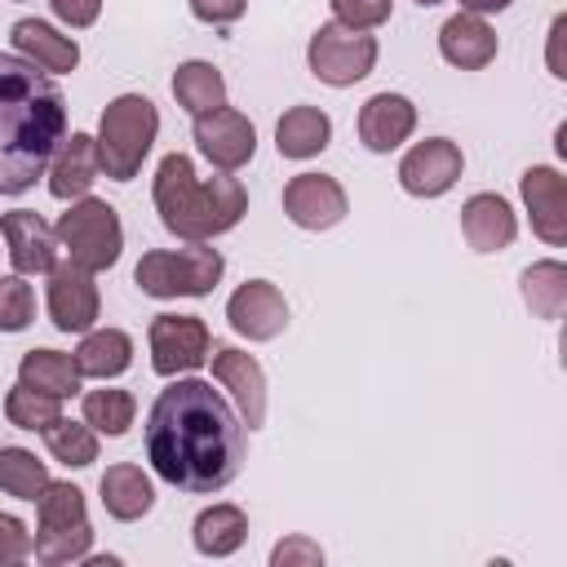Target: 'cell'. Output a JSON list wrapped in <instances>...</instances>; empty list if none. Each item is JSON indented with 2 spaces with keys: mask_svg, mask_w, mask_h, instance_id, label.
Listing matches in <instances>:
<instances>
[{
  "mask_svg": "<svg viewBox=\"0 0 567 567\" xmlns=\"http://www.w3.org/2000/svg\"><path fill=\"white\" fill-rule=\"evenodd\" d=\"M244 447L248 425L199 377H173L146 412V461L182 492L208 496L235 483L244 470Z\"/></svg>",
  "mask_w": 567,
  "mask_h": 567,
  "instance_id": "cell-1",
  "label": "cell"
},
{
  "mask_svg": "<svg viewBox=\"0 0 567 567\" xmlns=\"http://www.w3.org/2000/svg\"><path fill=\"white\" fill-rule=\"evenodd\" d=\"M35 532H49V527H75V523H89V509H84V492L75 483H53L35 496Z\"/></svg>",
  "mask_w": 567,
  "mask_h": 567,
  "instance_id": "cell-32",
  "label": "cell"
},
{
  "mask_svg": "<svg viewBox=\"0 0 567 567\" xmlns=\"http://www.w3.org/2000/svg\"><path fill=\"white\" fill-rule=\"evenodd\" d=\"M306 62L319 84L350 89L363 75H372V66H377V35L341 27V22H323L306 44Z\"/></svg>",
  "mask_w": 567,
  "mask_h": 567,
  "instance_id": "cell-7",
  "label": "cell"
},
{
  "mask_svg": "<svg viewBox=\"0 0 567 567\" xmlns=\"http://www.w3.org/2000/svg\"><path fill=\"white\" fill-rule=\"evenodd\" d=\"M66 137V97L35 62L0 53V195H22L49 173Z\"/></svg>",
  "mask_w": 567,
  "mask_h": 567,
  "instance_id": "cell-2",
  "label": "cell"
},
{
  "mask_svg": "<svg viewBox=\"0 0 567 567\" xmlns=\"http://www.w3.org/2000/svg\"><path fill=\"white\" fill-rule=\"evenodd\" d=\"M97 492H102V509L120 523H137L155 505V487L142 474V465H133V461L106 465V474L97 478Z\"/></svg>",
  "mask_w": 567,
  "mask_h": 567,
  "instance_id": "cell-22",
  "label": "cell"
},
{
  "mask_svg": "<svg viewBox=\"0 0 567 567\" xmlns=\"http://www.w3.org/2000/svg\"><path fill=\"white\" fill-rule=\"evenodd\" d=\"M89 549H93V527H89V523L49 527V532H35V540H31V554H35L40 563H49V567H58V563H80V558H89Z\"/></svg>",
  "mask_w": 567,
  "mask_h": 567,
  "instance_id": "cell-33",
  "label": "cell"
},
{
  "mask_svg": "<svg viewBox=\"0 0 567 567\" xmlns=\"http://www.w3.org/2000/svg\"><path fill=\"white\" fill-rule=\"evenodd\" d=\"M208 363H213V381L221 390H230V399L239 408V421L248 430H261V421H266V372H261V363L252 354L235 350V346H213Z\"/></svg>",
  "mask_w": 567,
  "mask_h": 567,
  "instance_id": "cell-13",
  "label": "cell"
},
{
  "mask_svg": "<svg viewBox=\"0 0 567 567\" xmlns=\"http://www.w3.org/2000/svg\"><path fill=\"white\" fill-rule=\"evenodd\" d=\"M439 53L461 71H483L496 58V31L483 22V13L461 9L439 27Z\"/></svg>",
  "mask_w": 567,
  "mask_h": 567,
  "instance_id": "cell-20",
  "label": "cell"
},
{
  "mask_svg": "<svg viewBox=\"0 0 567 567\" xmlns=\"http://www.w3.org/2000/svg\"><path fill=\"white\" fill-rule=\"evenodd\" d=\"M248 0H190V13L208 27H230L235 18H244Z\"/></svg>",
  "mask_w": 567,
  "mask_h": 567,
  "instance_id": "cell-39",
  "label": "cell"
},
{
  "mask_svg": "<svg viewBox=\"0 0 567 567\" xmlns=\"http://www.w3.org/2000/svg\"><path fill=\"white\" fill-rule=\"evenodd\" d=\"M332 142V120L319 106H288L275 124V146L284 159H310Z\"/></svg>",
  "mask_w": 567,
  "mask_h": 567,
  "instance_id": "cell-23",
  "label": "cell"
},
{
  "mask_svg": "<svg viewBox=\"0 0 567 567\" xmlns=\"http://www.w3.org/2000/svg\"><path fill=\"white\" fill-rule=\"evenodd\" d=\"M80 408H84V421H89L97 434H106V439L128 434V425H133V416H137V399H133L128 390H89Z\"/></svg>",
  "mask_w": 567,
  "mask_h": 567,
  "instance_id": "cell-30",
  "label": "cell"
},
{
  "mask_svg": "<svg viewBox=\"0 0 567 567\" xmlns=\"http://www.w3.org/2000/svg\"><path fill=\"white\" fill-rule=\"evenodd\" d=\"M270 563L275 567H315V563H323V549L315 540H306V536H288V540H279L270 549Z\"/></svg>",
  "mask_w": 567,
  "mask_h": 567,
  "instance_id": "cell-38",
  "label": "cell"
},
{
  "mask_svg": "<svg viewBox=\"0 0 567 567\" xmlns=\"http://www.w3.org/2000/svg\"><path fill=\"white\" fill-rule=\"evenodd\" d=\"M128 363H133V337L120 332V328H93V332H84V341L75 346V368H80V377L111 381V377L128 372Z\"/></svg>",
  "mask_w": 567,
  "mask_h": 567,
  "instance_id": "cell-25",
  "label": "cell"
},
{
  "mask_svg": "<svg viewBox=\"0 0 567 567\" xmlns=\"http://www.w3.org/2000/svg\"><path fill=\"white\" fill-rule=\"evenodd\" d=\"M328 4H332V22L354 27V31H372V27L390 22L394 0H328Z\"/></svg>",
  "mask_w": 567,
  "mask_h": 567,
  "instance_id": "cell-36",
  "label": "cell"
},
{
  "mask_svg": "<svg viewBox=\"0 0 567 567\" xmlns=\"http://www.w3.org/2000/svg\"><path fill=\"white\" fill-rule=\"evenodd\" d=\"M173 97H177V106L186 115H208V111L226 106V80H221V71L213 62L190 58V62H182L173 71Z\"/></svg>",
  "mask_w": 567,
  "mask_h": 567,
  "instance_id": "cell-27",
  "label": "cell"
},
{
  "mask_svg": "<svg viewBox=\"0 0 567 567\" xmlns=\"http://www.w3.org/2000/svg\"><path fill=\"white\" fill-rule=\"evenodd\" d=\"M159 133V111L151 97L142 93H120L115 102H106L102 120H97V159L102 173L111 182H133L142 173V159L151 155Z\"/></svg>",
  "mask_w": 567,
  "mask_h": 567,
  "instance_id": "cell-4",
  "label": "cell"
},
{
  "mask_svg": "<svg viewBox=\"0 0 567 567\" xmlns=\"http://www.w3.org/2000/svg\"><path fill=\"white\" fill-rule=\"evenodd\" d=\"M226 319L248 341H275L288 328V301L270 279H248V284H239L230 292Z\"/></svg>",
  "mask_w": 567,
  "mask_h": 567,
  "instance_id": "cell-14",
  "label": "cell"
},
{
  "mask_svg": "<svg viewBox=\"0 0 567 567\" xmlns=\"http://www.w3.org/2000/svg\"><path fill=\"white\" fill-rule=\"evenodd\" d=\"M514 0H461V9L465 13H501V9H509Z\"/></svg>",
  "mask_w": 567,
  "mask_h": 567,
  "instance_id": "cell-42",
  "label": "cell"
},
{
  "mask_svg": "<svg viewBox=\"0 0 567 567\" xmlns=\"http://www.w3.org/2000/svg\"><path fill=\"white\" fill-rule=\"evenodd\" d=\"M523 301L536 319H563L567 306V266L563 261H536L523 270Z\"/></svg>",
  "mask_w": 567,
  "mask_h": 567,
  "instance_id": "cell-28",
  "label": "cell"
},
{
  "mask_svg": "<svg viewBox=\"0 0 567 567\" xmlns=\"http://www.w3.org/2000/svg\"><path fill=\"white\" fill-rule=\"evenodd\" d=\"M416 128V106L403 93H377L359 106V142L377 155L399 151Z\"/></svg>",
  "mask_w": 567,
  "mask_h": 567,
  "instance_id": "cell-17",
  "label": "cell"
},
{
  "mask_svg": "<svg viewBox=\"0 0 567 567\" xmlns=\"http://www.w3.org/2000/svg\"><path fill=\"white\" fill-rule=\"evenodd\" d=\"M9 40L27 62H35L40 71H53V75L75 71V62H80V44L40 18H18L9 27Z\"/></svg>",
  "mask_w": 567,
  "mask_h": 567,
  "instance_id": "cell-21",
  "label": "cell"
},
{
  "mask_svg": "<svg viewBox=\"0 0 567 567\" xmlns=\"http://www.w3.org/2000/svg\"><path fill=\"white\" fill-rule=\"evenodd\" d=\"M44 306H49V319H53L58 332H89L97 323V315H102V297H97L93 270H84L75 261L53 266Z\"/></svg>",
  "mask_w": 567,
  "mask_h": 567,
  "instance_id": "cell-11",
  "label": "cell"
},
{
  "mask_svg": "<svg viewBox=\"0 0 567 567\" xmlns=\"http://www.w3.org/2000/svg\"><path fill=\"white\" fill-rule=\"evenodd\" d=\"M58 244L66 248V261L84 266V270H111L120 261V248H124V226H120V213L106 204V199H71V208L58 217L53 226Z\"/></svg>",
  "mask_w": 567,
  "mask_h": 567,
  "instance_id": "cell-6",
  "label": "cell"
},
{
  "mask_svg": "<svg viewBox=\"0 0 567 567\" xmlns=\"http://www.w3.org/2000/svg\"><path fill=\"white\" fill-rule=\"evenodd\" d=\"M151 199H155L164 230L186 239V244L217 239V235L235 230L239 217L248 213V190L239 186V177H230V173L195 177V164L182 151L159 159Z\"/></svg>",
  "mask_w": 567,
  "mask_h": 567,
  "instance_id": "cell-3",
  "label": "cell"
},
{
  "mask_svg": "<svg viewBox=\"0 0 567 567\" xmlns=\"http://www.w3.org/2000/svg\"><path fill=\"white\" fill-rule=\"evenodd\" d=\"M49 9H53V18L58 22H66V27H93L97 22V13H102V0H49Z\"/></svg>",
  "mask_w": 567,
  "mask_h": 567,
  "instance_id": "cell-40",
  "label": "cell"
},
{
  "mask_svg": "<svg viewBox=\"0 0 567 567\" xmlns=\"http://www.w3.org/2000/svg\"><path fill=\"white\" fill-rule=\"evenodd\" d=\"M0 235H4V252L18 275H49L58 266V235L49 230V221L40 213H31V208L4 213Z\"/></svg>",
  "mask_w": 567,
  "mask_h": 567,
  "instance_id": "cell-16",
  "label": "cell"
},
{
  "mask_svg": "<svg viewBox=\"0 0 567 567\" xmlns=\"http://www.w3.org/2000/svg\"><path fill=\"white\" fill-rule=\"evenodd\" d=\"M563 31H567V18H554V27H549V71L563 80L567 75V66H563V58H558V40H563Z\"/></svg>",
  "mask_w": 567,
  "mask_h": 567,
  "instance_id": "cell-41",
  "label": "cell"
},
{
  "mask_svg": "<svg viewBox=\"0 0 567 567\" xmlns=\"http://www.w3.org/2000/svg\"><path fill=\"white\" fill-rule=\"evenodd\" d=\"M40 434H44L49 456L62 461L66 470H84V465L97 461V430H93L89 421H66V416H58V421H49Z\"/></svg>",
  "mask_w": 567,
  "mask_h": 567,
  "instance_id": "cell-29",
  "label": "cell"
},
{
  "mask_svg": "<svg viewBox=\"0 0 567 567\" xmlns=\"http://www.w3.org/2000/svg\"><path fill=\"white\" fill-rule=\"evenodd\" d=\"M284 213L301 230H332L350 213V199H346L337 177H328V173H297L284 186Z\"/></svg>",
  "mask_w": 567,
  "mask_h": 567,
  "instance_id": "cell-12",
  "label": "cell"
},
{
  "mask_svg": "<svg viewBox=\"0 0 567 567\" xmlns=\"http://www.w3.org/2000/svg\"><path fill=\"white\" fill-rule=\"evenodd\" d=\"M416 4H439V0H416Z\"/></svg>",
  "mask_w": 567,
  "mask_h": 567,
  "instance_id": "cell-43",
  "label": "cell"
},
{
  "mask_svg": "<svg viewBox=\"0 0 567 567\" xmlns=\"http://www.w3.org/2000/svg\"><path fill=\"white\" fill-rule=\"evenodd\" d=\"M22 558H31V532L22 518L0 509V563H22Z\"/></svg>",
  "mask_w": 567,
  "mask_h": 567,
  "instance_id": "cell-37",
  "label": "cell"
},
{
  "mask_svg": "<svg viewBox=\"0 0 567 567\" xmlns=\"http://www.w3.org/2000/svg\"><path fill=\"white\" fill-rule=\"evenodd\" d=\"M18 381L40 390V394H53V399H66L80 390V368H75V354H62V350H27L18 359Z\"/></svg>",
  "mask_w": 567,
  "mask_h": 567,
  "instance_id": "cell-26",
  "label": "cell"
},
{
  "mask_svg": "<svg viewBox=\"0 0 567 567\" xmlns=\"http://www.w3.org/2000/svg\"><path fill=\"white\" fill-rule=\"evenodd\" d=\"M461 235L474 252H501L514 244L518 235V217L509 208V199L492 195V190H478L461 204Z\"/></svg>",
  "mask_w": 567,
  "mask_h": 567,
  "instance_id": "cell-19",
  "label": "cell"
},
{
  "mask_svg": "<svg viewBox=\"0 0 567 567\" xmlns=\"http://www.w3.org/2000/svg\"><path fill=\"white\" fill-rule=\"evenodd\" d=\"M97 177H102L97 142L89 133H66L49 159V195L53 199H84Z\"/></svg>",
  "mask_w": 567,
  "mask_h": 567,
  "instance_id": "cell-18",
  "label": "cell"
},
{
  "mask_svg": "<svg viewBox=\"0 0 567 567\" xmlns=\"http://www.w3.org/2000/svg\"><path fill=\"white\" fill-rule=\"evenodd\" d=\"M58 403H62V399L40 394V390H31V385L18 381V385L4 394V416H9V425H18V430H44L49 421L62 416Z\"/></svg>",
  "mask_w": 567,
  "mask_h": 567,
  "instance_id": "cell-34",
  "label": "cell"
},
{
  "mask_svg": "<svg viewBox=\"0 0 567 567\" xmlns=\"http://www.w3.org/2000/svg\"><path fill=\"white\" fill-rule=\"evenodd\" d=\"M190 536H195V549L204 558H230L248 540V514L239 505H230V501H217V505L199 509Z\"/></svg>",
  "mask_w": 567,
  "mask_h": 567,
  "instance_id": "cell-24",
  "label": "cell"
},
{
  "mask_svg": "<svg viewBox=\"0 0 567 567\" xmlns=\"http://www.w3.org/2000/svg\"><path fill=\"white\" fill-rule=\"evenodd\" d=\"M465 155L452 137H425L399 159V186L416 199H439L461 182Z\"/></svg>",
  "mask_w": 567,
  "mask_h": 567,
  "instance_id": "cell-10",
  "label": "cell"
},
{
  "mask_svg": "<svg viewBox=\"0 0 567 567\" xmlns=\"http://www.w3.org/2000/svg\"><path fill=\"white\" fill-rule=\"evenodd\" d=\"M195 146L217 173H239L257 151V128L244 111L217 106L208 115H195Z\"/></svg>",
  "mask_w": 567,
  "mask_h": 567,
  "instance_id": "cell-9",
  "label": "cell"
},
{
  "mask_svg": "<svg viewBox=\"0 0 567 567\" xmlns=\"http://www.w3.org/2000/svg\"><path fill=\"white\" fill-rule=\"evenodd\" d=\"M31 319H35V292H31V284L18 270L13 275H0V332H22Z\"/></svg>",
  "mask_w": 567,
  "mask_h": 567,
  "instance_id": "cell-35",
  "label": "cell"
},
{
  "mask_svg": "<svg viewBox=\"0 0 567 567\" xmlns=\"http://www.w3.org/2000/svg\"><path fill=\"white\" fill-rule=\"evenodd\" d=\"M44 487H49V465L35 461V452L0 447V492H9L18 501H35Z\"/></svg>",
  "mask_w": 567,
  "mask_h": 567,
  "instance_id": "cell-31",
  "label": "cell"
},
{
  "mask_svg": "<svg viewBox=\"0 0 567 567\" xmlns=\"http://www.w3.org/2000/svg\"><path fill=\"white\" fill-rule=\"evenodd\" d=\"M518 190H523L532 230H536L549 248L567 244V182H563V173L549 168V164H532V168L518 177Z\"/></svg>",
  "mask_w": 567,
  "mask_h": 567,
  "instance_id": "cell-15",
  "label": "cell"
},
{
  "mask_svg": "<svg viewBox=\"0 0 567 567\" xmlns=\"http://www.w3.org/2000/svg\"><path fill=\"white\" fill-rule=\"evenodd\" d=\"M226 261L217 248H208V239L186 244V248H151L142 252L133 284L155 297V301H173V297H208L221 279Z\"/></svg>",
  "mask_w": 567,
  "mask_h": 567,
  "instance_id": "cell-5",
  "label": "cell"
},
{
  "mask_svg": "<svg viewBox=\"0 0 567 567\" xmlns=\"http://www.w3.org/2000/svg\"><path fill=\"white\" fill-rule=\"evenodd\" d=\"M146 341H151V368L159 377H186L204 368L213 350V332L199 315H155Z\"/></svg>",
  "mask_w": 567,
  "mask_h": 567,
  "instance_id": "cell-8",
  "label": "cell"
}]
</instances>
